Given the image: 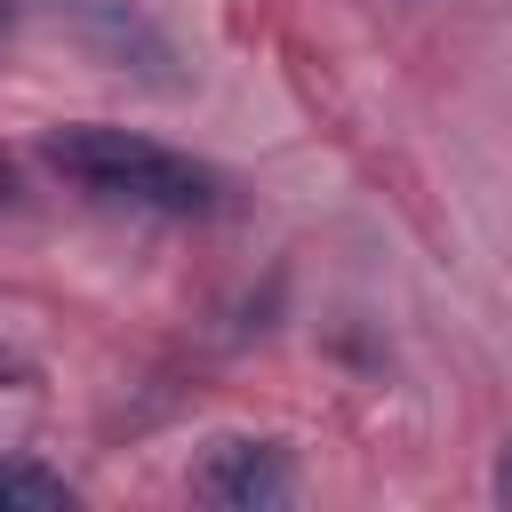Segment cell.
<instances>
[{
	"label": "cell",
	"mask_w": 512,
	"mask_h": 512,
	"mask_svg": "<svg viewBox=\"0 0 512 512\" xmlns=\"http://www.w3.org/2000/svg\"><path fill=\"white\" fill-rule=\"evenodd\" d=\"M40 160L56 176H72L80 192L96 200H128V208H152V216H208L224 208V176L136 136V128H104V120H80V128H48L40 136Z\"/></svg>",
	"instance_id": "obj_1"
},
{
	"label": "cell",
	"mask_w": 512,
	"mask_h": 512,
	"mask_svg": "<svg viewBox=\"0 0 512 512\" xmlns=\"http://www.w3.org/2000/svg\"><path fill=\"white\" fill-rule=\"evenodd\" d=\"M192 496L200 504H224V512H272L296 496V472L272 440H216L208 464L192 472Z\"/></svg>",
	"instance_id": "obj_2"
},
{
	"label": "cell",
	"mask_w": 512,
	"mask_h": 512,
	"mask_svg": "<svg viewBox=\"0 0 512 512\" xmlns=\"http://www.w3.org/2000/svg\"><path fill=\"white\" fill-rule=\"evenodd\" d=\"M72 504V480L64 472H40L24 456H0V512H56Z\"/></svg>",
	"instance_id": "obj_3"
},
{
	"label": "cell",
	"mask_w": 512,
	"mask_h": 512,
	"mask_svg": "<svg viewBox=\"0 0 512 512\" xmlns=\"http://www.w3.org/2000/svg\"><path fill=\"white\" fill-rule=\"evenodd\" d=\"M496 496H504V504H512V448H504V456H496Z\"/></svg>",
	"instance_id": "obj_4"
},
{
	"label": "cell",
	"mask_w": 512,
	"mask_h": 512,
	"mask_svg": "<svg viewBox=\"0 0 512 512\" xmlns=\"http://www.w3.org/2000/svg\"><path fill=\"white\" fill-rule=\"evenodd\" d=\"M16 200V168H8V152H0V208Z\"/></svg>",
	"instance_id": "obj_5"
}]
</instances>
